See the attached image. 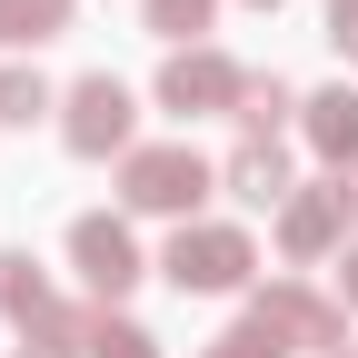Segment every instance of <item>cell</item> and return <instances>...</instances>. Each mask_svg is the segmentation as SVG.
I'll return each instance as SVG.
<instances>
[{
	"instance_id": "cell-9",
	"label": "cell",
	"mask_w": 358,
	"mask_h": 358,
	"mask_svg": "<svg viewBox=\"0 0 358 358\" xmlns=\"http://www.w3.org/2000/svg\"><path fill=\"white\" fill-rule=\"evenodd\" d=\"M299 140H308V159H319L329 179H348V169H358V90H348V80L308 90V110H299Z\"/></svg>"
},
{
	"instance_id": "cell-4",
	"label": "cell",
	"mask_w": 358,
	"mask_h": 358,
	"mask_svg": "<svg viewBox=\"0 0 358 358\" xmlns=\"http://www.w3.org/2000/svg\"><path fill=\"white\" fill-rule=\"evenodd\" d=\"M60 150L70 159H110V169L140 150V100H129L120 70H90V80L60 90Z\"/></svg>"
},
{
	"instance_id": "cell-1",
	"label": "cell",
	"mask_w": 358,
	"mask_h": 358,
	"mask_svg": "<svg viewBox=\"0 0 358 358\" xmlns=\"http://www.w3.org/2000/svg\"><path fill=\"white\" fill-rule=\"evenodd\" d=\"M209 189H219V159H199L189 140H140V150L120 159V209L129 219L189 229V219H209Z\"/></svg>"
},
{
	"instance_id": "cell-6",
	"label": "cell",
	"mask_w": 358,
	"mask_h": 358,
	"mask_svg": "<svg viewBox=\"0 0 358 358\" xmlns=\"http://www.w3.org/2000/svg\"><path fill=\"white\" fill-rule=\"evenodd\" d=\"M70 268H80V299H90V308H120L159 259H140V239H129L120 209H80V219H70Z\"/></svg>"
},
{
	"instance_id": "cell-21",
	"label": "cell",
	"mask_w": 358,
	"mask_h": 358,
	"mask_svg": "<svg viewBox=\"0 0 358 358\" xmlns=\"http://www.w3.org/2000/svg\"><path fill=\"white\" fill-rule=\"evenodd\" d=\"M338 358H358V338H348V348H338Z\"/></svg>"
},
{
	"instance_id": "cell-12",
	"label": "cell",
	"mask_w": 358,
	"mask_h": 358,
	"mask_svg": "<svg viewBox=\"0 0 358 358\" xmlns=\"http://www.w3.org/2000/svg\"><path fill=\"white\" fill-rule=\"evenodd\" d=\"M60 120V90L40 80V60H0V129H40Z\"/></svg>"
},
{
	"instance_id": "cell-20",
	"label": "cell",
	"mask_w": 358,
	"mask_h": 358,
	"mask_svg": "<svg viewBox=\"0 0 358 358\" xmlns=\"http://www.w3.org/2000/svg\"><path fill=\"white\" fill-rule=\"evenodd\" d=\"M20 358H50V348H20Z\"/></svg>"
},
{
	"instance_id": "cell-2",
	"label": "cell",
	"mask_w": 358,
	"mask_h": 358,
	"mask_svg": "<svg viewBox=\"0 0 358 358\" xmlns=\"http://www.w3.org/2000/svg\"><path fill=\"white\" fill-rule=\"evenodd\" d=\"M239 319L279 348V358H338V348H348V299H338V289H308V279H268V289H249Z\"/></svg>"
},
{
	"instance_id": "cell-16",
	"label": "cell",
	"mask_w": 358,
	"mask_h": 358,
	"mask_svg": "<svg viewBox=\"0 0 358 358\" xmlns=\"http://www.w3.org/2000/svg\"><path fill=\"white\" fill-rule=\"evenodd\" d=\"M199 358H279V348H268V338H259V329H249V319H239V329H219V338H209V348H199Z\"/></svg>"
},
{
	"instance_id": "cell-18",
	"label": "cell",
	"mask_w": 358,
	"mask_h": 358,
	"mask_svg": "<svg viewBox=\"0 0 358 358\" xmlns=\"http://www.w3.org/2000/svg\"><path fill=\"white\" fill-rule=\"evenodd\" d=\"M338 299L358 308V239H348V259H338Z\"/></svg>"
},
{
	"instance_id": "cell-15",
	"label": "cell",
	"mask_w": 358,
	"mask_h": 358,
	"mask_svg": "<svg viewBox=\"0 0 358 358\" xmlns=\"http://www.w3.org/2000/svg\"><path fill=\"white\" fill-rule=\"evenodd\" d=\"M90 358H159V338L140 319H120V308H100V329H90Z\"/></svg>"
},
{
	"instance_id": "cell-13",
	"label": "cell",
	"mask_w": 358,
	"mask_h": 358,
	"mask_svg": "<svg viewBox=\"0 0 358 358\" xmlns=\"http://www.w3.org/2000/svg\"><path fill=\"white\" fill-rule=\"evenodd\" d=\"M80 20V0H0V50H50Z\"/></svg>"
},
{
	"instance_id": "cell-19",
	"label": "cell",
	"mask_w": 358,
	"mask_h": 358,
	"mask_svg": "<svg viewBox=\"0 0 358 358\" xmlns=\"http://www.w3.org/2000/svg\"><path fill=\"white\" fill-rule=\"evenodd\" d=\"M249 10H289V0H249Z\"/></svg>"
},
{
	"instance_id": "cell-8",
	"label": "cell",
	"mask_w": 358,
	"mask_h": 358,
	"mask_svg": "<svg viewBox=\"0 0 358 358\" xmlns=\"http://www.w3.org/2000/svg\"><path fill=\"white\" fill-rule=\"evenodd\" d=\"M219 189H229L239 209H268L279 219L299 199V169H289V140H239L229 159H219Z\"/></svg>"
},
{
	"instance_id": "cell-5",
	"label": "cell",
	"mask_w": 358,
	"mask_h": 358,
	"mask_svg": "<svg viewBox=\"0 0 358 358\" xmlns=\"http://www.w3.org/2000/svg\"><path fill=\"white\" fill-rule=\"evenodd\" d=\"M268 239H279V259L289 268H319V259H348V239H358V179H299V199L268 219Z\"/></svg>"
},
{
	"instance_id": "cell-17",
	"label": "cell",
	"mask_w": 358,
	"mask_h": 358,
	"mask_svg": "<svg viewBox=\"0 0 358 358\" xmlns=\"http://www.w3.org/2000/svg\"><path fill=\"white\" fill-rule=\"evenodd\" d=\"M319 40H329L338 60H358V0H329V30H319Z\"/></svg>"
},
{
	"instance_id": "cell-3",
	"label": "cell",
	"mask_w": 358,
	"mask_h": 358,
	"mask_svg": "<svg viewBox=\"0 0 358 358\" xmlns=\"http://www.w3.org/2000/svg\"><path fill=\"white\" fill-rule=\"evenodd\" d=\"M159 279H169L179 299H239V289L259 279V239L239 229V219H189V229H169Z\"/></svg>"
},
{
	"instance_id": "cell-10",
	"label": "cell",
	"mask_w": 358,
	"mask_h": 358,
	"mask_svg": "<svg viewBox=\"0 0 358 358\" xmlns=\"http://www.w3.org/2000/svg\"><path fill=\"white\" fill-rule=\"evenodd\" d=\"M50 308H60L50 268H40L30 249H0V319H10V329H30V319H50Z\"/></svg>"
},
{
	"instance_id": "cell-11",
	"label": "cell",
	"mask_w": 358,
	"mask_h": 358,
	"mask_svg": "<svg viewBox=\"0 0 358 358\" xmlns=\"http://www.w3.org/2000/svg\"><path fill=\"white\" fill-rule=\"evenodd\" d=\"M308 110V90H289L279 70H249V100H239V140H279V129Z\"/></svg>"
},
{
	"instance_id": "cell-14",
	"label": "cell",
	"mask_w": 358,
	"mask_h": 358,
	"mask_svg": "<svg viewBox=\"0 0 358 358\" xmlns=\"http://www.w3.org/2000/svg\"><path fill=\"white\" fill-rule=\"evenodd\" d=\"M209 20H219V0H140V30L169 50H209Z\"/></svg>"
},
{
	"instance_id": "cell-7",
	"label": "cell",
	"mask_w": 358,
	"mask_h": 358,
	"mask_svg": "<svg viewBox=\"0 0 358 358\" xmlns=\"http://www.w3.org/2000/svg\"><path fill=\"white\" fill-rule=\"evenodd\" d=\"M150 100H159L179 129H189V120H239L249 70L219 50V40H209V50H169V60H159V80H150Z\"/></svg>"
}]
</instances>
